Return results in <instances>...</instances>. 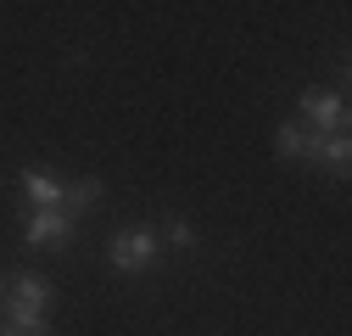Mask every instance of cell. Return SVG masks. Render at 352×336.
Masks as SVG:
<instances>
[{
  "label": "cell",
  "instance_id": "obj_1",
  "mask_svg": "<svg viewBox=\"0 0 352 336\" xmlns=\"http://www.w3.org/2000/svg\"><path fill=\"white\" fill-rule=\"evenodd\" d=\"M0 297H6V319H12L17 330H45V308L56 303V291H51V280H45V275L17 269V275H6Z\"/></svg>",
  "mask_w": 352,
  "mask_h": 336
},
{
  "label": "cell",
  "instance_id": "obj_2",
  "mask_svg": "<svg viewBox=\"0 0 352 336\" xmlns=\"http://www.w3.org/2000/svg\"><path fill=\"white\" fill-rule=\"evenodd\" d=\"M157 230L151 224H129V230H118L112 241H107V264L118 269V275H146L151 264H157Z\"/></svg>",
  "mask_w": 352,
  "mask_h": 336
},
{
  "label": "cell",
  "instance_id": "obj_3",
  "mask_svg": "<svg viewBox=\"0 0 352 336\" xmlns=\"http://www.w3.org/2000/svg\"><path fill=\"white\" fill-rule=\"evenodd\" d=\"M296 123H307L314 135H341V129H346V96L307 84L302 101H296Z\"/></svg>",
  "mask_w": 352,
  "mask_h": 336
},
{
  "label": "cell",
  "instance_id": "obj_4",
  "mask_svg": "<svg viewBox=\"0 0 352 336\" xmlns=\"http://www.w3.org/2000/svg\"><path fill=\"white\" fill-rule=\"evenodd\" d=\"M73 235H78V224L62 213V207H28V219H23V246H34V252H67L73 246Z\"/></svg>",
  "mask_w": 352,
  "mask_h": 336
},
{
  "label": "cell",
  "instance_id": "obj_5",
  "mask_svg": "<svg viewBox=\"0 0 352 336\" xmlns=\"http://www.w3.org/2000/svg\"><path fill=\"white\" fill-rule=\"evenodd\" d=\"M274 151H280L285 162H307V168H319V157H324V135H314L307 123L285 118L280 129H274Z\"/></svg>",
  "mask_w": 352,
  "mask_h": 336
},
{
  "label": "cell",
  "instance_id": "obj_6",
  "mask_svg": "<svg viewBox=\"0 0 352 336\" xmlns=\"http://www.w3.org/2000/svg\"><path fill=\"white\" fill-rule=\"evenodd\" d=\"M17 185H23L28 207H62V196H67V185H62L56 174H45V168H23Z\"/></svg>",
  "mask_w": 352,
  "mask_h": 336
},
{
  "label": "cell",
  "instance_id": "obj_7",
  "mask_svg": "<svg viewBox=\"0 0 352 336\" xmlns=\"http://www.w3.org/2000/svg\"><path fill=\"white\" fill-rule=\"evenodd\" d=\"M96 202H101V180H96V174H84V180H73V185H67V196H62V213L78 224V213H90Z\"/></svg>",
  "mask_w": 352,
  "mask_h": 336
},
{
  "label": "cell",
  "instance_id": "obj_8",
  "mask_svg": "<svg viewBox=\"0 0 352 336\" xmlns=\"http://www.w3.org/2000/svg\"><path fill=\"white\" fill-rule=\"evenodd\" d=\"M319 168H330L336 180H346V168H352V135L341 129V135H324V157H319Z\"/></svg>",
  "mask_w": 352,
  "mask_h": 336
},
{
  "label": "cell",
  "instance_id": "obj_9",
  "mask_svg": "<svg viewBox=\"0 0 352 336\" xmlns=\"http://www.w3.org/2000/svg\"><path fill=\"white\" fill-rule=\"evenodd\" d=\"M157 241L179 246V252H196V246H201V235H196V224H190V219H168V224L157 230Z\"/></svg>",
  "mask_w": 352,
  "mask_h": 336
},
{
  "label": "cell",
  "instance_id": "obj_10",
  "mask_svg": "<svg viewBox=\"0 0 352 336\" xmlns=\"http://www.w3.org/2000/svg\"><path fill=\"white\" fill-rule=\"evenodd\" d=\"M0 336H45V330H17V325H6V330H0Z\"/></svg>",
  "mask_w": 352,
  "mask_h": 336
}]
</instances>
